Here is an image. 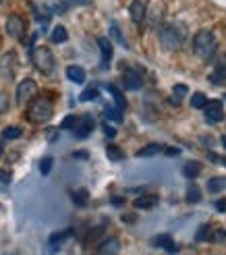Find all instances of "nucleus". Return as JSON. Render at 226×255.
<instances>
[{
  "label": "nucleus",
  "instance_id": "1",
  "mask_svg": "<svg viewBox=\"0 0 226 255\" xmlns=\"http://www.w3.org/2000/svg\"><path fill=\"white\" fill-rule=\"evenodd\" d=\"M185 42V29L177 23H168L164 27L160 29V46L162 50H166V52H174V50H179Z\"/></svg>",
  "mask_w": 226,
  "mask_h": 255
},
{
  "label": "nucleus",
  "instance_id": "2",
  "mask_svg": "<svg viewBox=\"0 0 226 255\" xmlns=\"http://www.w3.org/2000/svg\"><path fill=\"white\" fill-rule=\"evenodd\" d=\"M216 48H218V42H216V37H214L212 31L202 29L199 33H195V37H193V52L199 58H204V60L212 58L216 54Z\"/></svg>",
  "mask_w": 226,
  "mask_h": 255
},
{
  "label": "nucleus",
  "instance_id": "3",
  "mask_svg": "<svg viewBox=\"0 0 226 255\" xmlns=\"http://www.w3.org/2000/svg\"><path fill=\"white\" fill-rule=\"evenodd\" d=\"M52 102H50L46 96H40L31 100V104L27 108V119L35 125H42V123H48L50 119H52Z\"/></svg>",
  "mask_w": 226,
  "mask_h": 255
},
{
  "label": "nucleus",
  "instance_id": "4",
  "mask_svg": "<svg viewBox=\"0 0 226 255\" xmlns=\"http://www.w3.org/2000/svg\"><path fill=\"white\" fill-rule=\"evenodd\" d=\"M31 62H33V67L40 71L42 75H52L54 73V67H56V60H54L52 50L46 48V46H35L31 50Z\"/></svg>",
  "mask_w": 226,
  "mask_h": 255
},
{
  "label": "nucleus",
  "instance_id": "5",
  "mask_svg": "<svg viewBox=\"0 0 226 255\" xmlns=\"http://www.w3.org/2000/svg\"><path fill=\"white\" fill-rule=\"evenodd\" d=\"M17 54L15 52H6L2 54V58H0V77L2 79H15V73H17Z\"/></svg>",
  "mask_w": 226,
  "mask_h": 255
},
{
  "label": "nucleus",
  "instance_id": "6",
  "mask_svg": "<svg viewBox=\"0 0 226 255\" xmlns=\"http://www.w3.org/2000/svg\"><path fill=\"white\" fill-rule=\"evenodd\" d=\"M122 87L124 89H131V92H135V89H141L143 87V75L139 69L135 67H129L122 71Z\"/></svg>",
  "mask_w": 226,
  "mask_h": 255
},
{
  "label": "nucleus",
  "instance_id": "7",
  "mask_svg": "<svg viewBox=\"0 0 226 255\" xmlns=\"http://www.w3.org/2000/svg\"><path fill=\"white\" fill-rule=\"evenodd\" d=\"M94 127H96V121H94L92 114H83V117H79L77 123H75L73 133H75V137L85 139V137H90V133L94 131Z\"/></svg>",
  "mask_w": 226,
  "mask_h": 255
},
{
  "label": "nucleus",
  "instance_id": "8",
  "mask_svg": "<svg viewBox=\"0 0 226 255\" xmlns=\"http://www.w3.org/2000/svg\"><path fill=\"white\" fill-rule=\"evenodd\" d=\"M204 112H206V121H210V123H220V121L224 119V106H222L220 100H210V102H206Z\"/></svg>",
  "mask_w": 226,
  "mask_h": 255
},
{
  "label": "nucleus",
  "instance_id": "9",
  "mask_svg": "<svg viewBox=\"0 0 226 255\" xmlns=\"http://www.w3.org/2000/svg\"><path fill=\"white\" fill-rule=\"evenodd\" d=\"M37 92V85L33 79H23L19 85H17V102L19 104H23V102H27L35 96Z\"/></svg>",
  "mask_w": 226,
  "mask_h": 255
},
{
  "label": "nucleus",
  "instance_id": "10",
  "mask_svg": "<svg viewBox=\"0 0 226 255\" xmlns=\"http://www.w3.org/2000/svg\"><path fill=\"white\" fill-rule=\"evenodd\" d=\"M6 33L12 37V40H21L25 33V21L19 15H10L6 19Z\"/></svg>",
  "mask_w": 226,
  "mask_h": 255
},
{
  "label": "nucleus",
  "instance_id": "11",
  "mask_svg": "<svg viewBox=\"0 0 226 255\" xmlns=\"http://www.w3.org/2000/svg\"><path fill=\"white\" fill-rule=\"evenodd\" d=\"M98 46H100V54H102V60H100V69H108L110 60H112V44L108 37H98Z\"/></svg>",
  "mask_w": 226,
  "mask_h": 255
},
{
  "label": "nucleus",
  "instance_id": "12",
  "mask_svg": "<svg viewBox=\"0 0 226 255\" xmlns=\"http://www.w3.org/2000/svg\"><path fill=\"white\" fill-rule=\"evenodd\" d=\"M152 245H154V247H162L168 255H177V253H179V247H177V243L172 241L170 235H160V237H156V239L152 241Z\"/></svg>",
  "mask_w": 226,
  "mask_h": 255
},
{
  "label": "nucleus",
  "instance_id": "13",
  "mask_svg": "<svg viewBox=\"0 0 226 255\" xmlns=\"http://www.w3.org/2000/svg\"><path fill=\"white\" fill-rule=\"evenodd\" d=\"M120 251V241L116 237H110L106 241H102L98 247V255H118Z\"/></svg>",
  "mask_w": 226,
  "mask_h": 255
},
{
  "label": "nucleus",
  "instance_id": "14",
  "mask_svg": "<svg viewBox=\"0 0 226 255\" xmlns=\"http://www.w3.org/2000/svg\"><path fill=\"white\" fill-rule=\"evenodd\" d=\"M73 235V231L71 228H67V231H60V233H54L52 237H50V241H48V245H50V251L52 253H56V251H60V247H62V243L69 239Z\"/></svg>",
  "mask_w": 226,
  "mask_h": 255
},
{
  "label": "nucleus",
  "instance_id": "15",
  "mask_svg": "<svg viewBox=\"0 0 226 255\" xmlns=\"http://www.w3.org/2000/svg\"><path fill=\"white\" fill-rule=\"evenodd\" d=\"M129 10H131V19L135 23H141L145 17V0H133Z\"/></svg>",
  "mask_w": 226,
  "mask_h": 255
},
{
  "label": "nucleus",
  "instance_id": "16",
  "mask_svg": "<svg viewBox=\"0 0 226 255\" xmlns=\"http://www.w3.org/2000/svg\"><path fill=\"white\" fill-rule=\"evenodd\" d=\"M133 203H135L137 210H152V208L158 206V195H141V197H137Z\"/></svg>",
  "mask_w": 226,
  "mask_h": 255
},
{
  "label": "nucleus",
  "instance_id": "17",
  "mask_svg": "<svg viewBox=\"0 0 226 255\" xmlns=\"http://www.w3.org/2000/svg\"><path fill=\"white\" fill-rule=\"evenodd\" d=\"M67 77L73 83H85V71H83V67L71 65V67H67Z\"/></svg>",
  "mask_w": 226,
  "mask_h": 255
},
{
  "label": "nucleus",
  "instance_id": "18",
  "mask_svg": "<svg viewBox=\"0 0 226 255\" xmlns=\"http://www.w3.org/2000/svg\"><path fill=\"white\" fill-rule=\"evenodd\" d=\"M183 174H185L187 178H197L199 174H202V164L195 162V160L187 162L185 166H183Z\"/></svg>",
  "mask_w": 226,
  "mask_h": 255
},
{
  "label": "nucleus",
  "instance_id": "19",
  "mask_svg": "<svg viewBox=\"0 0 226 255\" xmlns=\"http://www.w3.org/2000/svg\"><path fill=\"white\" fill-rule=\"evenodd\" d=\"M210 81L214 85H222L226 81V65H224V62H220V65L214 69V73L210 75Z\"/></svg>",
  "mask_w": 226,
  "mask_h": 255
},
{
  "label": "nucleus",
  "instance_id": "20",
  "mask_svg": "<svg viewBox=\"0 0 226 255\" xmlns=\"http://www.w3.org/2000/svg\"><path fill=\"white\" fill-rule=\"evenodd\" d=\"M189 94V87L187 85H174V89H172V98H170V104H174V106H179L181 104V100Z\"/></svg>",
  "mask_w": 226,
  "mask_h": 255
},
{
  "label": "nucleus",
  "instance_id": "21",
  "mask_svg": "<svg viewBox=\"0 0 226 255\" xmlns=\"http://www.w3.org/2000/svg\"><path fill=\"white\" fill-rule=\"evenodd\" d=\"M71 199H73V203L75 206H87V199H90V193H87L85 189H75V191H71Z\"/></svg>",
  "mask_w": 226,
  "mask_h": 255
},
{
  "label": "nucleus",
  "instance_id": "22",
  "mask_svg": "<svg viewBox=\"0 0 226 255\" xmlns=\"http://www.w3.org/2000/svg\"><path fill=\"white\" fill-rule=\"evenodd\" d=\"M106 89H108V92L112 94V98H114V102H116V108L118 110H122V108H127V100H124V96H122V92H120V89L118 87H114V85H106Z\"/></svg>",
  "mask_w": 226,
  "mask_h": 255
},
{
  "label": "nucleus",
  "instance_id": "23",
  "mask_svg": "<svg viewBox=\"0 0 226 255\" xmlns=\"http://www.w3.org/2000/svg\"><path fill=\"white\" fill-rule=\"evenodd\" d=\"M226 189V178L224 176H214L208 181V191L210 193H220V191Z\"/></svg>",
  "mask_w": 226,
  "mask_h": 255
},
{
  "label": "nucleus",
  "instance_id": "24",
  "mask_svg": "<svg viewBox=\"0 0 226 255\" xmlns=\"http://www.w3.org/2000/svg\"><path fill=\"white\" fill-rule=\"evenodd\" d=\"M50 37H52L54 44H65L69 40V33H67V29L62 27V25H56V27L52 29V33H50Z\"/></svg>",
  "mask_w": 226,
  "mask_h": 255
},
{
  "label": "nucleus",
  "instance_id": "25",
  "mask_svg": "<svg viewBox=\"0 0 226 255\" xmlns=\"http://www.w3.org/2000/svg\"><path fill=\"white\" fill-rule=\"evenodd\" d=\"M162 149H164V147H162L160 143H149V145H145L143 149L137 151V156H139V158H149V156H156V154H160Z\"/></svg>",
  "mask_w": 226,
  "mask_h": 255
},
{
  "label": "nucleus",
  "instance_id": "26",
  "mask_svg": "<svg viewBox=\"0 0 226 255\" xmlns=\"http://www.w3.org/2000/svg\"><path fill=\"white\" fill-rule=\"evenodd\" d=\"M212 231H214V226H212V224L199 226V231L195 235V241H199V243H206V241H210V237H212Z\"/></svg>",
  "mask_w": 226,
  "mask_h": 255
},
{
  "label": "nucleus",
  "instance_id": "27",
  "mask_svg": "<svg viewBox=\"0 0 226 255\" xmlns=\"http://www.w3.org/2000/svg\"><path fill=\"white\" fill-rule=\"evenodd\" d=\"M106 156H108V160H112V162H120V160L124 158L122 149L116 147V145H108V147H106Z\"/></svg>",
  "mask_w": 226,
  "mask_h": 255
},
{
  "label": "nucleus",
  "instance_id": "28",
  "mask_svg": "<svg viewBox=\"0 0 226 255\" xmlns=\"http://www.w3.org/2000/svg\"><path fill=\"white\" fill-rule=\"evenodd\" d=\"M187 201L189 203H197V201H202V191H199L197 185H191L189 189H187Z\"/></svg>",
  "mask_w": 226,
  "mask_h": 255
},
{
  "label": "nucleus",
  "instance_id": "29",
  "mask_svg": "<svg viewBox=\"0 0 226 255\" xmlns=\"http://www.w3.org/2000/svg\"><path fill=\"white\" fill-rule=\"evenodd\" d=\"M98 98H100L98 87H87V89H83L81 96H79L81 102H92V100H98Z\"/></svg>",
  "mask_w": 226,
  "mask_h": 255
},
{
  "label": "nucleus",
  "instance_id": "30",
  "mask_svg": "<svg viewBox=\"0 0 226 255\" xmlns=\"http://www.w3.org/2000/svg\"><path fill=\"white\" fill-rule=\"evenodd\" d=\"M104 114H106V119L112 121V123H120L122 117H120V110L118 108H112V106H106L104 108Z\"/></svg>",
  "mask_w": 226,
  "mask_h": 255
},
{
  "label": "nucleus",
  "instance_id": "31",
  "mask_svg": "<svg viewBox=\"0 0 226 255\" xmlns=\"http://www.w3.org/2000/svg\"><path fill=\"white\" fill-rule=\"evenodd\" d=\"M52 166H54V158H52V156H46V158L40 160V172H42V174H50Z\"/></svg>",
  "mask_w": 226,
  "mask_h": 255
},
{
  "label": "nucleus",
  "instance_id": "32",
  "mask_svg": "<svg viewBox=\"0 0 226 255\" xmlns=\"http://www.w3.org/2000/svg\"><path fill=\"white\" fill-rule=\"evenodd\" d=\"M23 135V131L19 129V127H6V129L2 131V139H19Z\"/></svg>",
  "mask_w": 226,
  "mask_h": 255
},
{
  "label": "nucleus",
  "instance_id": "33",
  "mask_svg": "<svg viewBox=\"0 0 226 255\" xmlns=\"http://www.w3.org/2000/svg\"><path fill=\"white\" fill-rule=\"evenodd\" d=\"M110 35L114 37V40H116L120 46H127V40H124V37H122V33H120V27H118L116 23H112V25H110Z\"/></svg>",
  "mask_w": 226,
  "mask_h": 255
},
{
  "label": "nucleus",
  "instance_id": "34",
  "mask_svg": "<svg viewBox=\"0 0 226 255\" xmlns=\"http://www.w3.org/2000/svg\"><path fill=\"white\" fill-rule=\"evenodd\" d=\"M206 102H208V98H206L202 92H197V94L191 96V106H193V108H204Z\"/></svg>",
  "mask_w": 226,
  "mask_h": 255
},
{
  "label": "nucleus",
  "instance_id": "35",
  "mask_svg": "<svg viewBox=\"0 0 226 255\" xmlns=\"http://www.w3.org/2000/svg\"><path fill=\"white\" fill-rule=\"evenodd\" d=\"M210 241H212V243H222V241H226V231H224V228H214V231H212Z\"/></svg>",
  "mask_w": 226,
  "mask_h": 255
},
{
  "label": "nucleus",
  "instance_id": "36",
  "mask_svg": "<svg viewBox=\"0 0 226 255\" xmlns=\"http://www.w3.org/2000/svg\"><path fill=\"white\" fill-rule=\"evenodd\" d=\"M77 114H69V117H65V121L60 123V129H71L73 131V127H75V123H77Z\"/></svg>",
  "mask_w": 226,
  "mask_h": 255
},
{
  "label": "nucleus",
  "instance_id": "37",
  "mask_svg": "<svg viewBox=\"0 0 226 255\" xmlns=\"http://www.w3.org/2000/svg\"><path fill=\"white\" fill-rule=\"evenodd\" d=\"M65 6H87V4H92L94 0H60Z\"/></svg>",
  "mask_w": 226,
  "mask_h": 255
},
{
  "label": "nucleus",
  "instance_id": "38",
  "mask_svg": "<svg viewBox=\"0 0 226 255\" xmlns=\"http://www.w3.org/2000/svg\"><path fill=\"white\" fill-rule=\"evenodd\" d=\"M10 181H12V174H10V170H6V168H0V183H2V185H10Z\"/></svg>",
  "mask_w": 226,
  "mask_h": 255
},
{
  "label": "nucleus",
  "instance_id": "39",
  "mask_svg": "<svg viewBox=\"0 0 226 255\" xmlns=\"http://www.w3.org/2000/svg\"><path fill=\"white\" fill-rule=\"evenodd\" d=\"M8 110V96L4 92H0V114Z\"/></svg>",
  "mask_w": 226,
  "mask_h": 255
},
{
  "label": "nucleus",
  "instance_id": "40",
  "mask_svg": "<svg viewBox=\"0 0 226 255\" xmlns=\"http://www.w3.org/2000/svg\"><path fill=\"white\" fill-rule=\"evenodd\" d=\"M102 131H104V135H106V137H110V139H112V137H114V135H116V131H114V127H110L108 123H104V125H102Z\"/></svg>",
  "mask_w": 226,
  "mask_h": 255
},
{
  "label": "nucleus",
  "instance_id": "41",
  "mask_svg": "<svg viewBox=\"0 0 226 255\" xmlns=\"http://www.w3.org/2000/svg\"><path fill=\"white\" fill-rule=\"evenodd\" d=\"M216 210L218 212H226V199H218L216 201Z\"/></svg>",
  "mask_w": 226,
  "mask_h": 255
},
{
  "label": "nucleus",
  "instance_id": "42",
  "mask_svg": "<svg viewBox=\"0 0 226 255\" xmlns=\"http://www.w3.org/2000/svg\"><path fill=\"white\" fill-rule=\"evenodd\" d=\"M166 154H168V156H179V154H181V149H179V147H168V149H166Z\"/></svg>",
  "mask_w": 226,
  "mask_h": 255
},
{
  "label": "nucleus",
  "instance_id": "43",
  "mask_svg": "<svg viewBox=\"0 0 226 255\" xmlns=\"http://www.w3.org/2000/svg\"><path fill=\"white\" fill-rule=\"evenodd\" d=\"M112 203H114V206H120L122 199H120V197H114V199H112Z\"/></svg>",
  "mask_w": 226,
  "mask_h": 255
},
{
  "label": "nucleus",
  "instance_id": "44",
  "mask_svg": "<svg viewBox=\"0 0 226 255\" xmlns=\"http://www.w3.org/2000/svg\"><path fill=\"white\" fill-rule=\"evenodd\" d=\"M2 151H4V139H0V156H2Z\"/></svg>",
  "mask_w": 226,
  "mask_h": 255
},
{
  "label": "nucleus",
  "instance_id": "45",
  "mask_svg": "<svg viewBox=\"0 0 226 255\" xmlns=\"http://www.w3.org/2000/svg\"><path fill=\"white\" fill-rule=\"evenodd\" d=\"M220 141H222V145L226 147V135H222V139H220Z\"/></svg>",
  "mask_w": 226,
  "mask_h": 255
},
{
  "label": "nucleus",
  "instance_id": "46",
  "mask_svg": "<svg viewBox=\"0 0 226 255\" xmlns=\"http://www.w3.org/2000/svg\"><path fill=\"white\" fill-rule=\"evenodd\" d=\"M220 162H222V164H224V166H226V158H220Z\"/></svg>",
  "mask_w": 226,
  "mask_h": 255
},
{
  "label": "nucleus",
  "instance_id": "47",
  "mask_svg": "<svg viewBox=\"0 0 226 255\" xmlns=\"http://www.w3.org/2000/svg\"><path fill=\"white\" fill-rule=\"evenodd\" d=\"M224 100H226V96H224Z\"/></svg>",
  "mask_w": 226,
  "mask_h": 255
},
{
  "label": "nucleus",
  "instance_id": "48",
  "mask_svg": "<svg viewBox=\"0 0 226 255\" xmlns=\"http://www.w3.org/2000/svg\"><path fill=\"white\" fill-rule=\"evenodd\" d=\"M0 2H2V0H0Z\"/></svg>",
  "mask_w": 226,
  "mask_h": 255
}]
</instances>
